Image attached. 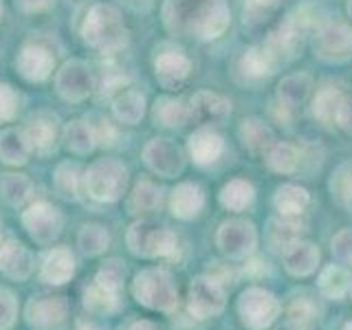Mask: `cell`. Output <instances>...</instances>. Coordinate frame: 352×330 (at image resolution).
<instances>
[{"mask_svg":"<svg viewBox=\"0 0 352 330\" xmlns=\"http://www.w3.org/2000/svg\"><path fill=\"white\" fill-rule=\"evenodd\" d=\"M163 25L174 36L214 40L229 27L225 0H165Z\"/></svg>","mask_w":352,"mask_h":330,"instance_id":"cell-1","label":"cell"},{"mask_svg":"<svg viewBox=\"0 0 352 330\" xmlns=\"http://www.w3.org/2000/svg\"><path fill=\"white\" fill-rule=\"evenodd\" d=\"M82 36L88 47L102 53H115L126 47L128 29L113 5H95L84 18Z\"/></svg>","mask_w":352,"mask_h":330,"instance_id":"cell-2","label":"cell"},{"mask_svg":"<svg viewBox=\"0 0 352 330\" xmlns=\"http://www.w3.org/2000/svg\"><path fill=\"white\" fill-rule=\"evenodd\" d=\"M132 297L141 304L150 308V311L159 313H172L179 306V289L172 280V275L161 267L143 269L135 275L132 282Z\"/></svg>","mask_w":352,"mask_h":330,"instance_id":"cell-3","label":"cell"},{"mask_svg":"<svg viewBox=\"0 0 352 330\" xmlns=\"http://www.w3.org/2000/svg\"><path fill=\"white\" fill-rule=\"evenodd\" d=\"M84 192L97 203H115L126 194L128 170L117 159H97L84 174Z\"/></svg>","mask_w":352,"mask_h":330,"instance_id":"cell-4","label":"cell"},{"mask_svg":"<svg viewBox=\"0 0 352 330\" xmlns=\"http://www.w3.org/2000/svg\"><path fill=\"white\" fill-rule=\"evenodd\" d=\"M126 242L132 256L146 260L172 258L176 253V245H179L172 229L152 223V220H137L135 225H130Z\"/></svg>","mask_w":352,"mask_h":330,"instance_id":"cell-5","label":"cell"},{"mask_svg":"<svg viewBox=\"0 0 352 330\" xmlns=\"http://www.w3.org/2000/svg\"><path fill=\"white\" fill-rule=\"evenodd\" d=\"M238 315L245 328L264 330L278 319L280 302L275 300L273 293L260 289V286H249L238 297Z\"/></svg>","mask_w":352,"mask_h":330,"instance_id":"cell-6","label":"cell"},{"mask_svg":"<svg viewBox=\"0 0 352 330\" xmlns=\"http://www.w3.org/2000/svg\"><path fill=\"white\" fill-rule=\"evenodd\" d=\"M69 315L71 304L64 295L31 297L25 308V322L31 330H64Z\"/></svg>","mask_w":352,"mask_h":330,"instance_id":"cell-7","label":"cell"},{"mask_svg":"<svg viewBox=\"0 0 352 330\" xmlns=\"http://www.w3.org/2000/svg\"><path fill=\"white\" fill-rule=\"evenodd\" d=\"M22 227L27 229V234L36 245L49 247L60 238L64 218L58 207H53L47 201H38L22 212Z\"/></svg>","mask_w":352,"mask_h":330,"instance_id":"cell-8","label":"cell"},{"mask_svg":"<svg viewBox=\"0 0 352 330\" xmlns=\"http://www.w3.org/2000/svg\"><path fill=\"white\" fill-rule=\"evenodd\" d=\"M227 302L225 286L220 284L214 275H198L190 284V295H187V308L196 319H209L223 313Z\"/></svg>","mask_w":352,"mask_h":330,"instance_id":"cell-9","label":"cell"},{"mask_svg":"<svg viewBox=\"0 0 352 330\" xmlns=\"http://www.w3.org/2000/svg\"><path fill=\"white\" fill-rule=\"evenodd\" d=\"M315 53L326 62H346L352 58V27L328 20L315 33Z\"/></svg>","mask_w":352,"mask_h":330,"instance_id":"cell-10","label":"cell"},{"mask_svg":"<svg viewBox=\"0 0 352 330\" xmlns=\"http://www.w3.org/2000/svg\"><path fill=\"white\" fill-rule=\"evenodd\" d=\"M216 245L229 260H245L258 245L256 227L247 220H225L216 234Z\"/></svg>","mask_w":352,"mask_h":330,"instance_id":"cell-11","label":"cell"},{"mask_svg":"<svg viewBox=\"0 0 352 330\" xmlns=\"http://www.w3.org/2000/svg\"><path fill=\"white\" fill-rule=\"evenodd\" d=\"M55 88H58V95L64 102H84L95 88L91 66L82 60L66 62L55 75Z\"/></svg>","mask_w":352,"mask_h":330,"instance_id":"cell-12","label":"cell"},{"mask_svg":"<svg viewBox=\"0 0 352 330\" xmlns=\"http://www.w3.org/2000/svg\"><path fill=\"white\" fill-rule=\"evenodd\" d=\"M308 22L311 20H308L306 11L300 9V11H295V14H291L278 29L271 33L267 47L275 53V58L278 60L291 58V55H295L297 49H302L304 36L308 31Z\"/></svg>","mask_w":352,"mask_h":330,"instance_id":"cell-13","label":"cell"},{"mask_svg":"<svg viewBox=\"0 0 352 330\" xmlns=\"http://www.w3.org/2000/svg\"><path fill=\"white\" fill-rule=\"evenodd\" d=\"M143 161L148 168L163 176V179H174L183 172V152L170 139H152L146 150H143Z\"/></svg>","mask_w":352,"mask_h":330,"instance_id":"cell-14","label":"cell"},{"mask_svg":"<svg viewBox=\"0 0 352 330\" xmlns=\"http://www.w3.org/2000/svg\"><path fill=\"white\" fill-rule=\"evenodd\" d=\"M231 115V102L223 95L201 91L192 97L190 104V119L198 126H216Z\"/></svg>","mask_w":352,"mask_h":330,"instance_id":"cell-15","label":"cell"},{"mask_svg":"<svg viewBox=\"0 0 352 330\" xmlns=\"http://www.w3.org/2000/svg\"><path fill=\"white\" fill-rule=\"evenodd\" d=\"M33 253L18 240H7L0 247V273L7 280L25 282L33 273Z\"/></svg>","mask_w":352,"mask_h":330,"instance_id":"cell-16","label":"cell"},{"mask_svg":"<svg viewBox=\"0 0 352 330\" xmlns=\"http://www.w3.org/2000/svg\"><path fill=\"white\" fill-rule=\"evenodd\" d=\"M16 66L27 82H44L53 73L55 58L49 49L40 47V44H25L18 53Z\"/></svg>","mask_w":352,"mask_h":330,"instance_id":"cell-17","label":"cell"},{"mask_svg":"<svg viewBox=\"0 0 352 330\" xmlns=\"http://www.w3.org/2000/svg\"><path fill=\"white\" fill-rule=\"evenodd\" d=\"M192 71V62L185 53L176 51V49H168L157 55L154 60V73H157V80L163 88H179L187 77H190Z\"/></svg>","mask_w":352,"mask_h":330,"instance_id":"cell-18","label":"cell"},{"mask_svg":"<svg viewBox=\"0 0 352 330\" xmlns=\"http://www.w3.org/2000/svg\"><path fill=\"white\" fill-rule=\"evenodd\" d=\"M75 269H77V260L73 256V251L66 247H55L42 260L40 280L51 286H62L73 280Z\"/></svg>","mask_w":352,"mask_h":330,"instance_id":"cell-19","label":"cell"},{"mask_svg":"<svg viewBox=\"0 0 352 330\" xmlns=\"http://www.w3.org/2000/svg\"><path fill=\"white\" fill-rule=\"evenodd\" d=\"M282 262L284 269L289 271L295 278H306V275L315 273L319 264V249L313 242L295 240L293 245H289L282 251Z\"/></svg>","mask_w":352,"mask_h":330,"instance_id":"cell-20","label":"cell"},{"mask_svg":"<svg viewBox=\"0 0 352 330\" xmlns=\"http://www.w3.org/2000/svg\"><path fill=\"white\" fill-rule=\"evenodd\" d=\"M205 207V192L201 190V185L196 183H181L172 190L170 196V209L176 218L181 220H192L201 214V209Z\"/></svg>","mask_w":352,"mask_h":330,"instance_id":"cell-21","label":"cell"},{"mask_svg":"<svg viewBox=\"0 0 352 330\" xmlns=\"http://www.w3.org/2000/svg\"><path fill=\"white\" fill-rule=\"evenodd\" d=\"M25 139L29 143L31 152L47 157V154H51L55 150V141H58V126H55V119H51L47 115L31 119L25 130Z\"/></svg>","mask_w":352,"mask_h":330,"instance_id":"cell-22","label":"cell"},{"mask_svg":"<svg viewBox=\"0 0 352 330\" xmlns=\"http://www.w3.org/2000/svg\"><path fill=\"white\" fill-rule=\"evenodd\" d=\"M187 148H190V154L196 165H212L220 159V154L225 150V143L214 130L201 128L190 137Z\"/></svg>","mask_w":352,"mask_h":330,"instance_id":"cell-23","label":"cell"},{"mask_svg":"<svg viewBox=\"0 0 352 330\" xmlns=\"http://www.w3.org/2000/svg\"><path fill=\"white\" fill-rule=\"evenodd\" d=\"M31 148L25 139V132L7 128L0 132V161L7 165H25L29 161Z\"/></svg>","mask_w":352,"mask_h":330,"instance_id":"cell-24","label":"cell"},{"mask_svg":"<svg viewBox=\"0 0 352 330\" xmlns=\"http://www.w3.org/2000/svg\"><path fill=\"white\" fill-rule=\"evenodd\" d=\"M313 88V80L311 75L306 73H297V75H289L284 77L278 86V99L284 108H297L300 104L306 102L308 93H311Z\"/></svg>","mask_w":352,"mask_h":330,"instance_id":"cell-25","label":"cell"},{"mask_svg":"<svg viewBox=\"0 0 352 330\" xmlns=\"http://www.w3.org/2000/svg\"><path fill=\"white\" fill-rule=\"evenodd\" d=\"M64 141H66V148L71 152L88 154L95 150L99 137H97V130L88 124L86 119H75L64 128Z\"/></svg>","mask_w":352,"mask_h":330,"instance_id":"cell-26","label":"cell"},{"mask_svg":"<svg viewBox=\"0 0 352 330\" xmlns=\"http://www.w3.org/2000/svg\"><path fill=\"white\" fill-rule=\"evenodd\" d=\"M119 295L121 293H113V291H108V289H104V286L93 282L84 291V308L91 315L108 317V315L119 311Z\"/></svg>","mask_w":352,"mask_h":330,"instance_id":"cell-27","label":"cell"},{"mask_svg":"<svg viewBox=\"0 0 352 330\" xmlns=\"http://www.w3.org/2000/svg\"><path fill=\"white\" fill-rule=\"evenodd\" d=\"M113 113L121 124L135 126L146 115V97L139 91H124L113 102Z\"/></svg>","mask_w":352,"mask_h":330,"instance_id":"cell-28","label":"cell"},{"mask_svg":"<svg viewBox=\"0 0 352 330\" xmlns=\"http://www.w3.org/2000/svg\"><path fill=\"white\" fill-rule=\"evenodd\" d=\"M33 192V183L27 174H18V172H9L0 179V194H3L5 203L11 207H22Z\"/></svg>","mask_w":352,"mask_h":330,"instance_id":"cell-29","label":"cell"},{"mask_svg":"<svg viewBox=\"0 0 352 330\" xmlns=\"http://www.w3.org/2000/svg\"><path fill=\"white\" fill-rule=\"evenodd\" d=\"M77 247L86 258H97L110 247V234L104 225H84L77 234Z\"/></svg>","mask_w":352,"mask_h":330,"instance_id":"cell-30","label":"cell"},{"mask_svg":"<svg viewBox=\"0 0 352 330\" xmlns=\"http://www.w3.org/2000/svg\"><path fill=\"white\" fill-rule=\"evenodd\" d=\"M154 119L165 128H181L190 121V106H185L181 99L161 97L154 104Z\"/></svg>","mask_w":352,"mask_h":330,"instance_id":"cell-31","label":"cell"},{"mask_svg":"<svg viewBox=\"0 0 352 330\" xmlns=\"http://www.w3.org/2000/svg\"><path fill=\"white\" fill-rule=\"evenodd\" d=\"M53 187L62 198L66 201H75L80 196V187H82V174H80V165L77 163H60L58 170L53 174Z\"/></svg>","mask_w":352,"mask_h":330,"instance_id":"cell-32","label":"cell"},{"mask_svg":"<svg viewBox=\"0 0 352 330\" xmlns=\"http://www.w3.org/2000/svg\"><path fill=\"white\" fill-rule=\"evenodd\" d=\"M278 62L280 60L275 58V53L267 44H262V47H253L245 53V58H242V71L249 77H264L273 73Z\"/></svg>","mask_w":352,"mask_h":330,"instance_id":"cell-33","label":"cell"},{"mask_svg":"<svg viewBox=\"0 0 352 330\" xmlns=\"http://www.w3.org/2000/svg\"><path fill=\"white\" fill-rule=\"evenodd\" d=\"M240 137L245 148L253 154L264 152L273 146V132L269 126H264L260 119H245L240 126Z\"/></svg>","mask_w":352,"mask_h":330,"instance_id":"cell-34","label":"cell"},{"mask_svg":"<svg viewBox=\"0 0 352 330\" xmlns=\"http://www.w3.org/2000/svg\"><path fill=\"white\" fill-rule=\"evenodd\" d=\"M163 201V190L159 185H154L152 181H139L135 185V190L130 194L128 209L132 214L137 212H154V209L161 207Z\"/></svg>","mask_w":352,"mask_h":330,"instance_id":"cell-35","label":"cell"},{"mask_svg":"<svg viewBox=\"0 0 352 330\" xmlns=\"http://www.w3.org/2000/svg\"><path fill=\"white\" fill-rule=\"evenodd\" d=\"M302 236V223L297 220V216H280L278 220L271 223V245L278 249L280 253L293 245L295 240H300Z\"/></svg>","mask_w":352,"mask_h":330,"instance_id":"cell-36","label":"cell"},{"mask_svg":"<svg viewBox=\"0 0 352 330\" xmlns=\"http://www.w3.org/2000/svg\"><path fill=\"white\" fill-rule=\"evenodd\" d=\"M350 275L339 264H328V267L319 275V291H322L330 300H339L350 289Z\"/></svg>","mask_w":352,"mask_h":330,"instance_id":"cell-37","label":"cell"},{"mask_svg":"<svg viewBox=\"0 0 352 330\" xmlns=\"http://www.w3.org/2000/svg\"><path fill=\"white\" fill-rule=\"evenodd\" d=\"M220 205L225 209H231V212H242L247 209L253 201V187L251 183L236 179V181H229L223 190H220Z\"/></svg>","mask_w":352,"mask_h":330,"instance_id":"cell-38","label":"cell"},{"mask_svg":"<svg viewBox=\"0 0 352 330\" xmlns=\"http://www.w3.org/2000/svg\"><path fill=\"white\" fill-rule=\"evenodd\" d=\"M308 205V192L297 185H282L275 192V207L282 216H300Z\"/></svg>","mask_w":352,"mask_h":330,"instance_id":"cell-39","label":"cell"},{"mask_svg":"<svg viewBox=\"0 0 352 330\" xmlns=\"http://www.w3.org/2000/svg\"><path fill=\"white\" fill-rule=\"evenodd\" d=\"M344 95H341L337 88H324V91H319L317 97H315V106H313V113L315 117L322 121L324 126H333L337 124V113H339V104Z\"/></svg>","mask_w":352,"mask_h":330,"instance_id":"cell-40","label":"cell"},{"mask_svg":"<svg viewBox=\"0 0 352 330\" xmlns=\"http://www.w3.org/2000/svg\"><path fill=\"white\" fill-rule=\"evenodd\" d=\"M297 163H300V152L291 143H273L267 152V165L273 172L289 174L297 170Z\"/></svg>","mask_w":352,"mask_h":330,"instance_id":"cell-41","label":"cell"},{"mask_svg":"<svg viewBox=\"0 0 352 330\" xmlns=\"http://www.w3.org/2000/svg\"><path fill=\"white\" fill-rule=\"evenodd\" d=\"M124 282H126V264L117 258L106 260L102 267H99V271L95 273V284L104 286V289L113 291V293H121Z\"/></svg>","mask_w":352,"mask_h":330,"instance_id":"cell-42","label":"cell"},{"mask_svg":"<svg viewBox=\"0 0 352 330\" xmlns=\"http://www.w3.org/2000/svg\"><path fill=\"white\" fill-rule=\"evenodd\" d=\"M18 319V300L11 289L0 286V330H11Z\"/></svg>","mask_w":352,"mask_h":330,"instance_id":"cell-43","label":"cell"},{"mask_svg":"<svg viewBox=\"0 0 352 330\" xmlns=\"http://www.w3.org/2000/svg\"><path fill=\"white\" fill-rule=\"evenodd\" d=\"M284 0H247L245 5V22L249 25H260L267 20Z\"/></svg>","mask_w":352,"mask_h":330,"instance_id":"cell-44","label":"cell"},{"mask_svg":"<svg viewBox=\"0 0 352 330\" xmlns=\"http://www.w3.org/2000/svg\"><path fill=\"white\" fill-rule=\"evenodd\" d=\"M286 322H291L295 326H302V328H311L315 322V306L306 300L293 302L289 313H286Z\"/></svg>","mask_w":352,"mask_h":330,"instance_id":"cell-45","label":"cell"},{"mask_svg":"<svg viewBox=\"0 0 352 330\" xmlns=\"http://www.w3.org/2000/svg\"><path fill=\"white\" fill-rule=\"evenodd\" d=\"M333 256L341 262L352 267V229H341L333 240Z\"/></svg>","mask_w":352,"mask_h":330,"instance_id":"cell-46","label":"cell"},{"mask_svg":"<svg viewBox=\"0 0 352 330\" xmlns=\"http://www.w3.org/2000/svg\"><path fill=\"white\" fill-rule=\"evenodd\" d=\"M18 110V95L9 84H0V124L14 119Z\"/></svg>","mask_w":352,"mask_h":330,"instance_id":"cell-47","label":"cell"},{"mask_svg":"<svg viewBox=\"0 0 352 330\" xmlns=\"http://www.w3.org/2000/svg\"><path fill=\"white\" fill-rule=\"evenodd\" d=\"M337 124L352 135V97H344V99H341L339 113H337Z\"/></svg>","mask_w":352,"mask_h":330,"instance_id":"cell-48","label":"cell"},{"mask_svg":"<svg viewBox=\"0 0 352 330\" xmlns=\"http://www.w3.org/2000/svg\"><path fill=\"white\" fill-rule=\"evenodd\" d=\"M16 5L25 14H40V11H47L53 5V0H16Z\"/></svg>","mask_w":352,"mask_h":330,"instance_id":"cell-49","label":"cell"},{"mask_svg":"<svg viewBox=\"0 0 352 330\" xmlns=\"http://www.w3.org/2000/svg\"><path fill=\"white\" fill-rule=\"evenodd\" d=\"M126 330H161L154 322H150V319H135V322H130L126 326Z\"/></svg>","mask_w":352,"mask_h":330,"instance_id":"cell-50","label":"cell"},{"mask_svg":"<svg viewBox=\"0 0 352 330\" xmlns=\"http://www.w3.org/2000/svg\"><path fill=\"white\" fill-rule=\"evenodd\" d=\"M278 330H311V328H302V326H295V324H291V322H284Z\"/></svg>","mask_w":352,"mask_h":330,"instance_id":"cell-51","label":"cell"},{"mask_svg":"<svg viewBox=\"0 0 352 330\" xmlns=\"http://www.w3.org/2000/svg\"><path fill=\"white\" fill-rule=\"evenodd\" d=\"M348 194H350V203H352V181H350V185H348Z\"/></svg>","mask_w":352,"mask_h":330,"instance_id":"cell-52","label":"cell"},{"mask_svg":"<svg viewBox=\"0 0 352 330\" xmlns=\"http://www.w3.org/2000/svg\"><path fill=\"white\" fill-rule=\"evenodd\" d=\"M344 330H352V322H348V324L344 326Z\"/></svg>","mask_w":352,"mask_h":330,"instance_id":"cell-53","label":"cell"},{"mask_svg":"<svg viewBox=\"0 0 352 330\" xmlns=\"http://www.w3.org/2000/svg\"><path fill=\"white\" fill-rule=\"evenodd\" d=\"M348 11H350V16H352V0H350V3H348Z\"/></svg>","mask_w":352,"mask_h":330,"instance_id":"cell-54","label":"cell"},{"mask_svg":"<svg viewBox=\"0 0 352 330\" xmlns=\"http://www.w3.org/2000/svg\"><path fill=\"white\" fill-rule=\"evenodd\" d=\"M348 293H350V297H352V282H350V289H348Z\"/></svg>","mask_w":352,"mask_h":330,"instance_id":"cell-55","label":"cell"},{"mask_svg":"<svg viewBox=\"0 0 352 330\" xmlns=\"http://www.w3.org/2000/svg\"><path fill=\"white\" fill-rule=\"evenodd\" d=\"M0 16H3V3H0Z\"/></svg>","mask_w":352,"mask_h":330,"instance_id":"cell-56","label":"cell"},{"mask_svg":"<svg viewBox=\"0 0 352 330\" xmlns=\"http://www.w3.org/2000/svg\"><path fill=\"white\" fill-rule=\"evenodd\" d=\"M0 234H3V223H0Z\"/></svg>","mask_w":352,"mask_h":330,"instance_id":"cell-57","label":"cell"}]
</instances>
